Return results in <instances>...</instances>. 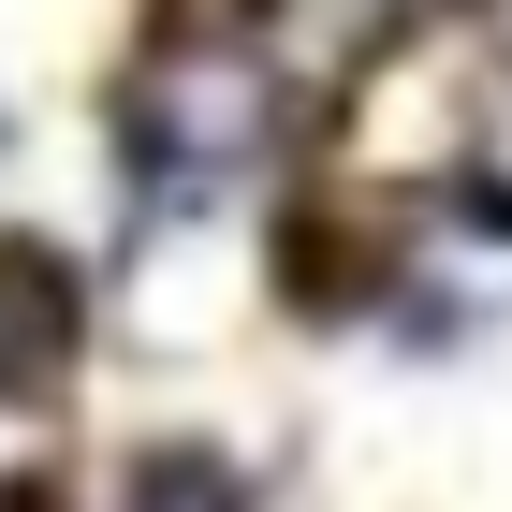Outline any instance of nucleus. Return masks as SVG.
<instances>
[{"label": "nucleus", "instance_id": "1", "mask_svg": "<svg viewBox=\"0 0 512 512\" xmlns=\"http://www.w3.org/2000/svg\"><path fill=\"white\" fill-rule=\"evenodd\" d=\"M264 132H278L264 44H161L147 74H132V176L161 205H205L220 176H249Z\"/></svg>", "mask_w": 512, "mask_h": 512}, {"label": "nucleus", "instance_id": "3", "mask_svg": "<svg viewBox=\"0 0 512 512\" xmlns=\"http://www.w3.org/2000/svg\"><path fill=\"white\" fill-rule=\"evenodd\" d=\"M0 512H59V498H44V483H0Z\"/></svg>", "mask_w": 512, "mask_h": 512}, {"label": "nucleus", "instance_id": "2", "mask_svg": "<svg viewBox=\"0 0 512 512\" xmlns=\"http://www.w3.org/2000/svg\"><path fill=\"white\" fill-rule=\"evenodd\" d=\"M118 512H249V483L220 469V454H191V439H161V454H132V498Z\"/></svg>", "mask_w": 512, "mask_h": 512}]
</instances>
